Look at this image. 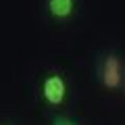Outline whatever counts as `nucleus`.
<instances>
[{"label": "nucleus", "mask_w": 125, "mask_h": 125, "mask_svg": "<svg viewBox=\"0 0 125 125\" xmlns=\"http://www.w3.org/2000/svg\"><path fill=\"white\" fill-rule=\"evenodd\" d=\"M98 77H100V83L106 90H119L123 85L125 75H123V61H121L119 54L115 52L104 54V58L100 61Z\"/></svg>", "instance_id": "obj_1"}, {"label": "nucleus", "mask_w": 125, "mask_h": 125, "mask_svg": "<svg viewBox=\"0 0 125 125\" xmlns=\"http://www.w3.org/2000/svg\"><path fill=\"white\" fill-rule=\"evenodd\" d=\"M67 81L61 73H48V75L42 79V85H40V94L44 98L46 104L50 106H61L67 98Z\"/></svg>", "instance_id": "obj_2"}, {"label": "nucleus", "mask_w": 125, "mask_h": 125, "mask_svg": "<svg viewBox=\"0 0 125 125\" xmlns=\"http://www.w3.org/2000/svg\"><path fill=\"white\" fill-rule=\"evenodd\" d=\"M46 6H48V13L54 19L62 21V19H69L75 10V0H46Z\"/></svg>", "instance_id": "obj_3"}, {"label": "nucleus", "mask_w": 125, "mask_h": 125, "mask_svg": "<svg viewBox=\"0 0 125 125\" xmlns=\"http://www.w3.org/2000/svg\"><path fill=\"white\" fill-rule=\"evenodd\" d=\"M52 125H77V123L71 121V119H67V117H56V119L52 121Z\"/></svg>", "instance_id": "obj_4"}, {"label": "nucleus", "mask_w": 125, "mask_h": 125, "mask_svg": "<svg viewBox=\"0 0 125 125\" xmlns=\"http://www.w3.org/2000/svg\"><path fill=\"white\" fill-rule=\"evenodd\" d=\"M4 125H10V123H4Z\"/></svg>", "instance_id": "obj_5"}]
</instances>
